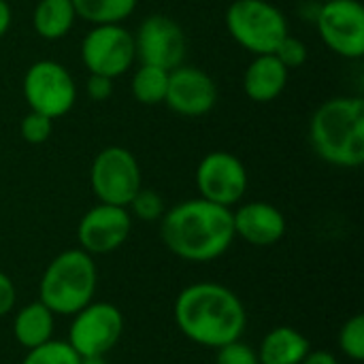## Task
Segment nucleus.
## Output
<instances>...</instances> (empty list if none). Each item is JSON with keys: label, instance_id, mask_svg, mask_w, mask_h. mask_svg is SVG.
Returning <instances> with one entry per match:
<instances>
[{"label": "nucleus", "instance_id": "1", "mask_svg": "<svg viewBox=\"0 0 364 364\" xmlns=\"http://www.w3.org/2000/svg\"><path fill=\"white\" fill-rule=\"evenodd\" d=\"M173 318L188 341L209 350L241 339L247 328L243 301L228 286L218 282L186 286L175 299Z\"/></svg>", "mask_w": 364, "mask_h": 364}, {"label": "nucleus", "instance_id": "2", "mask_svg": "<svg viewBox=\"0 0 364 364\" xmlns=\"http://www.w3.org/2000/svg\"><path fill=\"white\" fill-rule=\"evenodd\" d=\"M164 247L186 262H211L224 256L235 237L232 211L205 198H190L160 218Z\"/></svg>", "mask_w": 364, "mask_h": 364}, {"label": "nucleus", "instance_id": "3", "mask_svg": "<svg viewBox=\"0 0 364 364\" xmlns=\"http://www.w3.org/2000/svg\"><path fill=\"white\" fill-rule=\"evenodd\" d=\"M309 141L316 154L341 168L364 162V100L337 96L322 102L309 122Z\"/></svg>", "mask_w": 364, "mask_h": 364}, {"label": "nucleus", "instance_id": "4", "mask_svg": "<svg viewBox=\"0 0 364 364\" xmlns=\"http://www.w3.org/2000/svg\"><path fill=\"white\" fill-rule=\"evenodd\" d=\"M98 269L94 256L81 247L64 250L45 267L38 282V301L55 316L70 318L96 296Z\"/></svg>", "mask_w": 364, "mask_h": 364}, {"label": "nucleus", "instance_id": "5", "mask_svg": "<svg viewBox=\"0 0 364 364\" xmlns=\"http://www.w3.org/2000/svg\"><path fill=\"white\" fill-rule=\"evenodd\" d=\"M226 28L254 55L275 53L277 45L290 34L286 15L267 0H235L226 11Z\"/></svg>", "mask_w": 364, "mask_h": 364}, {"label": "nucleus", "instance_id": "6", "mask_svg": "<svg viewBox=\"0 0 364 364\" xmlns=\"http://www.w3.org/2000/svg\"><path fill=\"white\" fill-rule=\"evenodd\" d=\"M124 314L107 301H92L70 316L66 343L81 356H107L124 335Z\"/></svg>", "mask_w": 364, "mask_h": 364}, {"label": "nucleus", "instance_id": "7", "mask_svg": "<svg viewBox=\"0 0 364 364\" xmlns=\"http://www.w3.org/2000/svg\"><path fill=\"white\" fill-rule=\"evenodd\" d=\"M90 183L98 203L128 207L143 188L141 166L130 149L111 145L96 154L90 166Z\"/></svg>", "mask_w": 364, "mask_h": 364}, {"label": "nucleus", "instance_id": "8", "mask_svg": "<svg viewBox=\"0 0 364 364\" xmlns=\"http://www.w3.org/2000/svg\"><path fill=\"white\" fill-rule=\"evenodd\" d=\"M21 90L30 111L43 113L51 119L66 115L77 100L73 75L55 60L34 62L23 75Z\"/></svg>", "mask_w": 364, "mask_h": 364}, {"label": "nucleus", "instance_id": "9", "mask_svg": "<svg viewBox=\"0 0 364 364\" xmlns=\"http://www.w3.org/2000/svg\"><path fill=\"white\" fill-rule=\"evenodd\" d=\"M81 60L90 75L115 79L136 60L134 36L122 23L94 26L81 43Z\"/></svg>", "mask_w": 364, "mask_h": 364}, {"label": "nucleus", "instance_id": "10", "mask_svg": "<svg viewBox=\"0 0 364 364\" xmlns=\"http://www.w3.org/2000/svg\"><path fill=\"white\" fill-rule=\"evenodd\" d=\"M316 26L324 45L337 55L348 60L364 55V9L358 0L322 2Z\"/></svg>", "mask_w": 364, "mask_h": 364}, {"label": "nucleus", "instance_id": "11", "mask_svg": "<svg viewBox=\"0 0 364 364\" xmlns=\"http://www.w3.org/2000/svg\"><path fill=\"white\" fill-rule=\"evenodd\" d=\"M134 36V51L141 64L173 70L183 64L188 41L183 28L168 15H149L141 21Z\"/></svg>", "mask_w": 364, "mask_h": 364}, {"label": "nucleus", "instance_id": "12", "mask_svg": "<svg viewBox=\"0 0 364 364\" xmlns=\"http://www.w3.org/2000/svg\"><path fill=\"white\" fill-rule=\"evenodd\" d=\"M196 188L200 198L230 209L247 192L245 164L235 154L211 151L198 162Z\"/></svg>", "mask_w": 364, "mask_h": 364}, {"label": "nucleus", "instance_id": "13", "mask_svg": "<svg viewBox=\"0 0 364 364\" xmlns=\"http://www.w3.org/2000/svg\"><path fill=\"white\" fill-rule=\"evenodd\" d=\"M132 215L126 207L98 203L83 213L77 226V241L90 256L117 252L130 237Z\"/></svg>", "mask_w": 364, "mask_h": 364}, {"label": "nucleus", "instance_id": "14", "mask_svg": "<svg viewBox=\"0 0 364 364\" xmlns=\"http://www.w3.org/2000/svg\"><path fill=\"white\" fill-rule=\"evenodd\" d=\"M164 102L171 111L183 117H200L218 102L215 81L203 68L179 64L177 68L168 70Z\"/></svg>", "mask_w": 364, "mask_h": 364}, {"label": "nucleus", "instance_id": "15", "mask_svg": "<svg viewBox=\"0 0 364 364\" xmlns=\"http://www.w3.org/2000/svg\"><path fill=\"white\" fill-rule=\"evenodd\" d=\"M232 228L241 241L254 247H271L286 237L288 222L275 205L254 200L232 211Z\"/></svg>", "mask_w": 364, "mask_h": 364}, {"label": "nucleus", "instance_id": "16", "mask_svg": "<svg viewBox=\"0 0 364 364\" xmlns=\"http://www.w3.org/2000/svg\"><path fill=\"white\" fill-rule=\"evenodd\" d=\"M288 68L277 60L275 53L256 55L243 75V92L254 102L275 100L288 83Z\"/></svg>", "mask_w": 364, "mask_h": 364}, {"label": "nucleus", "instance_id": "17", "mask_svg": "<svg viewBox=\"0 0 364 364\" xmlns=\"http://www.w3.org/2000/svg\"><path fill=\"white\" fill-rule=\"evenodd\" d=\"M311 350L309 339L294 326L271 328L256 348L260 364H301Z\"/></svg>", "mask_w": 364, "mask_h": 364}, {"label": "nucleus", "instance_id": "18", "mask_svg": "<svg viewBox=\"0 0 364 364\" xmlns=\"http://www.w3.org/2000/svg\"><path fill=\"white\" fill-rule=\"evenodd\" d=\"M55 314L41 301L23 305L13 318V337L23 350H34L53 339Z\"/></svg>", "mask_w": 364, "mask_h": 364}, {"label": "nucleus", "instance_id": "19", "mask_svg": "<svg viewBox=\"0 0 364 364\" xmlns=\"http://www.w3.org/2000/svg\"><path fill=\"white\" fill-rule=\"evenodd\" d=\"M75 19L77 15L70 0H41L32 13L34 32L47 41L64 38L70 32Z\"/></svg>", "mask_w": 364, "mask_h": 364}, {"label": "nucleus", "instance_id": "20", "mask_svg": "<svg viewBox=\"0 0 364 364\" xmlns=\"http://www.w3.org/2000/svg\"><path fill=\"white\" fill-rule=\"evenodd\" d=\"M75 15L87 23H122L136 9V0H70Z\"/></svg>", "mask_w": 364, "mask_h": 364}, {"label": "nucleus", "instance_id": "21", "mask_svg": "<svg viewBox=\"0 0 364 364\" xmlns=\"http://www.w3.org/2000/svg\"><path fill=\"white\" fill-rule=\"evenodd\" d=\"M166 85H168V70L158 66L141 64L132 75V96L136 102L147 107L164 102Z\"/></svg>", "mask_w": 364, "mask_h": 364}, {"label": "nucleus", "instance_id": "22", "mask_svg": "<svg viewBox=\"0 0 364 364\" xmlns=\"http://www.w3.org/2000/svg\"><path fill=\"white\" fill-rule=\"evenodd\" d=\"M21 364H81V356L60 339H51L34 350H26Z\"/></svg>", "mask_w": 364, "mask_h": 364}, {"label": "nucleus", "instance_id": "23", "mask_svg": "<svg viewBox=\"0 0 364 364\" xmlns=\"http://www.w3.org/2000/svg\"><path fill=\"white\" fill-rule=\"evenodd\" d=\"M339 350L343 356H348L354 363H363L364 360V318L360 314L348 318L341 328H339V337H337Z\"/></svg>", "mask_w": 364, "mask_h": 364}, {"label": "nucleus", "instance_id": "24", "mask_svg": "<svg viewBox=\"0 0 364 364\" xmlns=\"http://www.w3.org/2000/svg\"><path fill=\"white\" fill-rule=\"evenodd\" d=\"M126 209L130 211L132 218L143 220V222H158L166 211L162 196L154 190H147V188H141Z\"/></svg>", "mask_w": 364, "mask_h": 364}, {"label": "nucleus", "instance_id": "25", "mask_svg": "<svg viewBox=\"0 0 364 364\" xmlns=\"http://www.w3.org/2000/svg\"><path fill=\"white\" fill-rule=\"evenodd\" d=\"M19 132H21V139L30 145H41L45 143L51 132H53V119L43 115V113H36V111H30L23 119H21V126H19Z\"/></svg>", "mask_w": 364, "mask_h": 364}, {"label": "nucleus", "instance_id": "26", "mask_svg": "<svg viewBox=\"0 0 364 364\" xmlns=\"http://www.w3.org/2000/svg\"><path fill=\"white\" fill-rule=\"evenodd\" d=\"M215 364H260L256 348L237 339L215 350Z\"/></svg>", "mask_w": 364, "mask_h": 364}, {"label": "nucleus", "instance_id": "27", "mask_svg": "<svg viewBox=\"0 0 364 364\" xmlns=\"http://www.w3.org/2000/svg\"><path fill=\"white\" fill-rule=\"evenodd\" d=\"M275 55H277V60H279L288 70L301 68V66L307 62V47H305L303 41H299V38H294V36L288 34V36L277 45Z\"/></svg>", "mask_w": 364, "mask_h": 364}, {"label": "nucleus", "instance_id": "28", "mask_svg": "<svg viewBox=\"0 0 364 364\" xmlns=\"http://www.w3.org/2000/svg\"><path fill=\"white\" fill-rule=\"evenodd\" d=\"M85 92L92 100L102 102L113 94V79L102 77V75H90V79L85 83Z\"/></svg>", "mask_w": 364, "mask_h": 364}, {"label": "nucleus", "instance_id": "29", "mask_svg": "<svg viewBox=\"0 0 364 364\" xmlns=\"http://www.w3.org/2000/svg\"><path fill=\"white\" fill-rule=\"evenodd\" d=\"M15 301H17L15 284H13V279L4 271H0V318L9 316L13 311Z\"/></svg>", "mask_w": 364, "mask_h": 364}, {"label": "nucleus", "instance_id": "30", "mask_svg": "<svg viewBox=\"0 0 364 364\" xmlns=\"http://www.w3.org/2000/svg\"><path fill=\"white\" fill-rule=\"evenodd\" d=\"M301 364H339V360L328 350H309Z\"/></svg>", "mask_w": 364, "mask_h": 364}, {"label": "nucleus", "instance_id": "31", "mask_svg": "<svg viewBox=\"0 0 364 364\" xmlns=\"http://www.w3.org/2000/svg\"><path fill=\"white\" fill-rule=\"evenodd\" d=\"M11 21H13V11H11V4L9 0H0V38L9 32L11 28Z\"/></svg>", "mask_w": 364, "mask_h": 364}, {"label": "nucleus", "instance_id": "32", "mask_svg": "<svg viewBox=\"0 0 364 364\" xmlns=\"http://www.w3.org/2000/svg\"><path fill=\"white\" fill-rule=\"evenodd\" d=\"M81 364H107V356H87L81 358Z\"/></svg>", "mask_w": 364, "mask_h": 364}, {"label": "nucleus", "instance_id": "33", "mask_svg": "<svg viewBox=\"0 0 364 364\" xmlns=\"http://www.w3.org/2000/svg\"><path fill=\"white\" fill-rule=\"evenodd\" d=\"M322 2H328V0H322Z\"/></svg>", "mask_w": 364, "mask_h": 364}]
</instances>
